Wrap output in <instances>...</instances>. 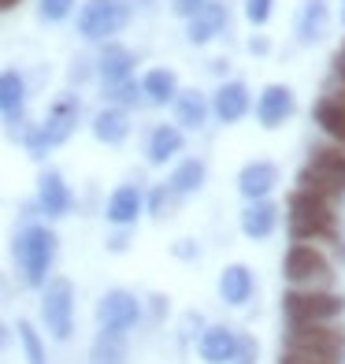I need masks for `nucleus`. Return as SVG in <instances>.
Returning <instances> with one entry per match:
<instances>
[{"label":"nucleus","instance_id":"f257e3e1","mask_svg":"<svg viewBox=\"0 0 345 364\" xmlns=\"http://www.w3.org/2000/svg\"><path fill=\"white\" fill-rule=\"evenodd\" d=\"M15 260H19L26 287H45L48 272H53V260H56V235L41 223H30L15 238Z\"/></svg>","mask_w":345,"mask_h":364},{"label":"nucleus","instance_id":"f03ea898","mask_svg":"<svg viewBox=\"0 0 345 364\" xmlns=\"http://www.w3.org/2000/svg\"><path fill=\"white\" fill-rule=\"evenodd\" d=\"M290 230L297 242H316V238H331L334 235V212H331V201L308 193V190H297L290 197Z\"/></svg>","mask_w":345,"mask_h":364},{"label":"nucleus","instance_id":"7ed1b4c3","mask_svg":"<svg viewBox=\"0 0 345 364\" xmlns=\"http://www.w3.org/2000/svg\"><path fill=\"white\" fill-rule=\"evenodd\" d=\"M301 190L323 197V201L345 193V149H338V145L316 149V153H312V164L301 171Z\"/></svg>","mask_w":345,"mask_h":364},{"label":"nucleus","instance_id":"20e7f679","mask_svg":"<svg viewBox=\"0 0 345 364\" xmlns=\"http://www.w3.org/2000/svg\"><path fill=\"white\" fill-rule=\"evenodd\" d=\"M41 320L56 342H67L75 331V287L71 279H48L41 290Z\"/></svg>","mask_w":345,"mask_h":364},{"label":"nucleus","instance_id":"39448f33","mask_svg":"<svg viewBox=\"0 0 345 364\" xmlns=\"http://www.w3.org/2000/svg\"><path fill=\"white\" fill-rule=\"evenodd\" d=\"M130 23V4L126 0H86L78 8V34L89 41H108L111 34Z\"/></svg>","mask_w":345,"mask_h":364},{"label":"nucleus","instance_id":"423d86ee","mask_svg":"<svg viewBox=\"0 0 345 364\" xmlns=\"http://www.w3.org/2000/svg\"><path fill=\"white\" fill-rule=\"evenodd\" d=\"M283 272H286V279L297 290H323L327 283H331V260H327L316 245H308V242L290 245Z\"/></svg>","mask_w":345,"mask_h":364},{"label":"nucleus","instance_id":"0eeeda50","mask_svg":"<svg viewBox=\"0 0 345 364\" xmlns=\"http://www.w3.org/2000/svg\"><path fill=\"white\" fill-rule=\"evenodd\" d=\"M283 309H286L290 323H327V320L341 316L345 301L331 290H290L283 297Z\"/></svg>","mask_w":345,"mask_h":364},{"label":"nucleus","instance_id":"6e6552de","mask_svg":"<svg viewBox=\"0 0 345 364\" xmlns=\"http://www.w3.org/2000/svg\"><path fill=\"white\" fill-rule=\"evenodd\" d=\"M75 123H78V101H75V97H63V101H56V105H53L48 119L34 130V134L26 138L30 153L41 156V153H48V149L63 145V141H67V138L75 134Z\"/></svg>","mask_w":345,"mask_h":364},{"label":"nucleus","instance_id":"1a4fd4ad","mask_svg":"<svg viewBox=\"0 0 345 364\" xmlns=\"http://www.w3.org/2000/svg\"><path fill=\"white\" fill-rule=\"evenodd\" d=\"M286 346H290V350H297V353L338 357V353L345 350V331L327 327V323H293Z\"/></svg>","mask_w":345,"mask_h":364},{"label":"nucleus","instance_id":"9d476101","mask_svg":"<svg viewBox=\"0 0 345 364\" xmlns=\"http://www.w3.org/2000/svg\"><path fill=\"white\" fill-rule=\"evenodd\" d=\"M141 320V301L130 290H108L101 297V305H97V323L101 331H126Z\"/></svg>","mask_w":345,"mask_h":364},{"label":"nucleus","instance_id":"9b49d317","mask_svg":"<svg viewBox=\"0 0 345 364\" xmlns=\"http://www.w3.org/2000/svg\"><path fill=\"white\" fill-rule=\"evenodd\" d=\"M141 208H145L141 190L134 186V182H123V186H115V190H111L104 216H108V223H115V227H130V223L141 216Z\"/></svg>","mask_w":345,"mask_h":364},{"label":"nucleus","instance_id":"f8f14e48","mask_svg":"<svg viewBox=\"0 0 345 364\" xmlns=\"http://www.w3.org/2000/svg\"><path fill=\"white\" fill-rule=\"evenodd\" d=\"M38 208L53 220L71 212V190H67V182H63L60 171H45L38 178Z\"/></svg>","mask_w":345,"mask_h":364},{"label":"nucleus","instance_id":"ddd939ff","mask_svg":"<svg viewBox=\"0 0 345 364\" xmlns=\"http://www.w3.org/2000/svg\"><path fill=\"white\" fill-rule=\"evenodd\" d=\"M290 112H293V93H290V86H268L264 93H260V101H256V119L264 123V127L286 123Z\"/></svg>","mask_w":345,"mask_h":364},{"label":"nucleus","instance_id":"4468645a","mask_svg":"<svg viewBox=\"0 0 345 364\" xmlns=\"http://www.w3.org/2000/svg\"><path fill=\"white\" fill-rule=\"evenodd\" d=\"M130 71H134V53L123 45H104L101 60H97V75H101L104 86H119L130 78Z\"/></svg>","mask_w":345,"mask_h":364},{"label":"nucleus","instance_id":"2eb2a0df","mask_svg":"<svg viewBox=\"0 0 345 364\" xmlns=\"http://www.w3.org/2000/svg\"><path fill=\"white\" fill-rule=\"evenodd\" d=\"M223 26H226V11H223V4H208L204 8H197L193 15H190V41L193 45H208L216 34H223Z\"/></svg>","mask_w":345,"mask_h":364},{"label":"nucleus","instance_id":"dca6fc26","mask_svg":"<svg viewBox=\"0 0 345 364\" xmlns=\"http://www.w3.org/2000/svg\"><path fill=\"white\" fill-rule=\"evenodd\" d=\"M275 182H278V171H275V164L268 160H256L249 164L241 175H238V190L249 197V201H264V197L275 190Z\"/></svg>","mask_w":345,"mask_h":364},{"label":"nucleus","instance_id":"f3484780","mask_svg":"<svg viewBox=\"0 0 345 364\" xmlns=\"http://www.w3.org/2000/svg\"><path fill=\"white\" fill-rule=\"evenodd\" d=\"M126 134H130V115H126V108H104V112H97L93 115V138L97 141H104V145H119V141H126Z\"/></svg>","mask_w":345,"mask_h":364},{"label":"nucleus","instance_id":"a211bd4d","mask_svg":"<svg viewBox=\"0 0 345 364\" xmlns=\"http://www.w3.org/2000/svg\"><path fill=\"white\" fill-rule=\"evenodd\" d=\"M201 357L208 360V364H230L234 360V353H238V338H234V331H226V327H212V331H204L201 335Z\"/></svg>","mask_w":345,"mask_h":364},{"label":"nucleus","instance_id":"6ab92c4d","mask_svg":"<svg viewBox=\"0 0 345 364\" xmlns=\"http://www.w3.org/2000/svg\"><path fill=\"white\" fill-rule=\"evenodd\" d=\"M26 108V82L19 71H0V115L19 119Z\"/></svg>","mask_w":345,"mask_h":364},{"label":"nucleus","instance_id":"aec40b11","mask_svg":"<svg viewBox=\"0 0 345 364\" xmlns=\"http://www.w3.org/2000/svg\"><path fill=\"white\" fill-rule=\"evenodd\" d=\"M216 115L223 123H238L245 112H249V90L241 86V82H226V86H219L216 93Z\"/></svg>","mask_w":345,"mask_h":364},{"label":"nucleus","instance_id":"412c9836","mask_svg":"<svg viewBox=\"0 0 345 364\" xmlns=\"http://www.w3.org/2000/svg\"><path fill=\"white\" fill-rule=\"evenodd\" d=\"M219 294L226 305H245L253 297V275L245 264H230V268L219 275Z\"/></svg>","mask_w":345,"mask_h":364},{"label":"nucleus","instance_id":"4be33fe9","mask_svg":"<svg viewBox=\"0 0 345 364\" xmlns=\"http://www.w3.org/2000/svg\"><path fill=\"white\" fill-rule=\"evenodd\" d=\"M89 364H126V335L123 331H101L93 338Z\"/></svg>","mask_w":345,"mask_h":364},{"label":"nucleus","instance_id":"5701e85b","mask_svg":"<svg viewBox=\"0 0 345 364\" xmlns=\"http://www.w3.org/2000/svg\"><path fill=\"white\" fill-rule=\"evenodd\" d=\"M175 93H178V78L168 68H153L149 75L141 78V97H145V101H153V105L175 101Z\"/></svg>","mask_w":345,"mask_h":364},{"label":"nucleus","instance_id":"b1692460","mask_svg":"<svg viewBox=\"0 0 345 364\" xmlns=\"http://www.w3.org/2000/svg\"><path fill=\"white\" fill-rule=\"evenodd\" d=\"M327 23H331V15H327V0H305L301 8V19H297V34L305 45L319 41L327 34Z\"/></svg>","mask_w":345,"mask_h":364},{"label":"nucleus","instance_id":"393cba45","mask_svg":"<svg viewBox=\"0 0 345 364\" xmlns=\"http://www.w3.org/2000/svg\"><path fill=\"white\" fill-rule=\"evenodd\" d=\"M275 220H278V208L271 201H253L249 208L241 212V230L249 238H268L275 230Z\"/></svg>","mask_w":345,"mask_h":364},{"label":"nucleus","instance_id":"a878e982","mask_svg":"<svg viewBox=\"0 0 345 364\" xmlns=\"http://www.w3.org/2000/svg\"><path fill=\"white\" fill-rule=\"evenodd\" d=\"M178 153H182V130H178V127L163 123V127H156L149 134V160L153 164H168Z\"/></svg>","mask_w":345,"mask_h":364},{"label":"nucleus","instance_id":"bb28decb","mask_svg":"<svg viewBox=\"0 0 345 364\" xmlns=\"http://www.w3.org/2000/svg\"><path fill=\"white\" fill-rule=\"evenodd\" d=\"M316 123L323 127L327 138L338 141V149H345V105H338L334 97H323L316 105Z\"/></svg>","mask_w":345,"mask_h":364},{"label":"nucleus","instance_id":"cd10ccee","mask_svg":"<svg viewBox=\"0 0 345 364\" xmlns=\"http://www.w3.org/2000/svg\"><path fill=\"white\" fill-rule=\"evenodd\" d=\"M175 115H178V123L197 130L204 123V115H208V105H204V97L197 93V90H186V93H175Z\"/></svg>","mask_w":345,"mask_h":364},{"label":"nucleus","instance_id":"c85d7f7f","mask_svg":"<svg viewBox=\"0 0 345 364\" xmlns=\"http://www.w3.org/2000/svg\"><path fill=\"white\" fill-rule=\"evenodd\" d=\"M204 186V164L201 160H182L171 175V193H197Z\"/></svg>","mask_w":345,"mask_h":364},{"label":"nucleus","instance_id":"c756f323","mask_svg":"<svg viewBox=\"0 0 345 364\" xmlns=\"http://www.w3.org/2000/svg\"><path fill=\"white\" fill-rule=\"evenodd\" d=\"M19 342H23V353H26V364H48V357H45V342H41V335L34 331V323L30 320H19Z\"/></svg>","mask_w":345,"mask_h":364},{"label":"nucleus","instance_id":"7c9ffc66","mask_svg":"<svg viewBox=\"0 0 345 364\" xmlns=\"http://www.w3.org/2000/svg\"><path fill=\"white\" fill-rule=\"evenodd\" d=\"M75 11V0H38V15L45 23H63Z\"/></svg>","mask_w":345,"mask_h":364},{"label":"nucleus","instance_id":"2f4dec72","mask_svg":"<svg viewBox=\"0 0 345 364\" xmlns=\"http://www.w3.org/2000/svg\"><path fill=\"white\" fill-rule=\"evenodd\" d=\"M108 97L115 101V108H130V105L141 101V86L126 78V82H119V86H108Z\"/></svg>","mask_w":345,"mask_h":364},{"label":"nucleus","instance_id":"473e14b6","mask_svg":"<svg viewBox=\"0 0 345 364\" xmlns=\"http://www.w3.org/2000/svg\"><path fill=\"white\" fill-rule=\"evenodd\" d=\"M271 4H275V0H245V19L256 23V26H264L271 19Z\"/></svg>","mask_w":345,"mask_h":364},{"label":"nucleus","instance_id":"72a5a7b5","mask_svg":"<svg viewBox=\"0 0 345 364\" xmlns=\"http://www.w3.org/2000/svg\"><path fill=\"white\" fill-rule=\"evenodd\" d=\"M283 364H338V357H319V353H297V350H290L283 357Z\"/></svg>","mask_w":345,"mask_h":364},{"label":"nucleus","instance_id":"f704fd0d","mask_svg":"<svg viewBox=\"0 0 345 364\" xmlns=\"http://www.w3.org/2000/svg\"><path fill=\"white\" fill-rule=\"evenodd\" d=\"M208 4V0H175V11L178 15H186V19H190V15L197 11V8H204Z\"/></svg>","mask_w":345,"mask_h":364},{"label":"nucleus","instance_id":"c9c22d12","mask_svg":"<svg viewBox=\"0 0 345 364\" xmlns=\"http://www.w3.org/2000/svg\"><path fill=\"white\" fill-rule=\"evenodd\" d=\"M238 364H253L256 360V350H253V342H238V353H234Z\"/></svg>","mask_w":345,"mask_h":364},{"label":"nucleus","instance_id":"e433bc0d","mask_svg":"<svg viewBox=\"0 0 345 364\" xmlns=\"http://www.w3.org/2000/svg\"><path fill=\"white\" fill-rule=\"evenodd\" d=\"M163 201H168V186L153 190V197H149V208H153V212H163Z\"/></svg>","mask_w":345,"mask_h":364},{"label":"nucleus","instance_id":"4c0bfd02","mask_svg":"<svg viewBox=\"0 0 345 364\" xmlns=\"http://www.w3.org/2000/svg\"><path fill=\"white\" fill-rule=\"evenodd\" d=\"M8 335H11V331H8V323L0 320V350H4V346H8Z\"/></svg>","mask_w":345,"mask_h":364},{"label":"nucleus","instance_id":"58836bf2","mask_svg":"<svg viewBox=\"0 0 345 364\" xmlns=\"http://www.w3.org/2000/svg\"><path fill=\"white\" fill-rule=\"evenodd\" d=\"M15 4H19V0H0V11H4V8H15Z\"/></svg>","mask_w":345,"mask_h":364},{"label":"nucleus","instance_id":"ea45409f","mask_svg":"<svg viewBox=\"0 0 345 364\" xmlns=\"http://www.w3.org/2000/svg\"><path fill=\"white\" fill-rule=\"evenodd\" d=\"M338 68H345V48H341V56H338Z\"/></svg>","mask_w":345,"mask_h":364}]
</instances>
